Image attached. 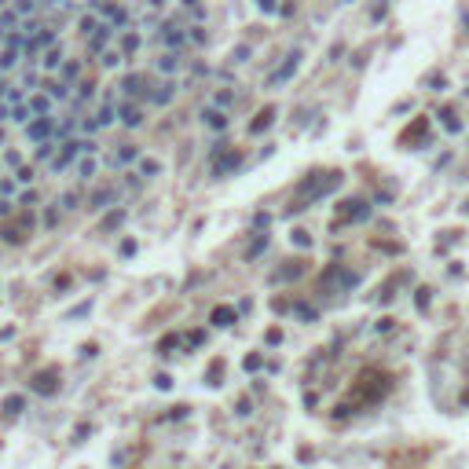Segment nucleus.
Segmentation results:
<instances>
[{
    "label": "nucleus",
    "instance_id": "nucleus-1",
    "mask_svg": "<svg viewBox=\"0 0 469 469\" xmlns=\"http://www.w3.org/2000/svg\"><path fill=\"white\" fill-rule=\"evenodd\" d=\"M388 388H393V378H388L385 370H378V367H367V370L352 381V393H348V400L337 407L334 418L341 421V418H348V414L359 411V407H374V403H378V400L388 393Z\"/></svg>",
    "mask_w": 469,
    "mask_h": 469
},
{
    "label": "nucleus",
    "instance_id": "nucleus-2",
    "mask_svg": "<svg viewBox=\"0 0 469 469\" xmlns=\"http://www.w3.org/2000/svg\"><path fill=\"white\" fill-rule=\"evenodd\" d=\"M341 187V173L337 169H330V173H323V169H316V173H308L301 183L293 187V198H290V213H304L308 206H316V202L323 194H330Z\"/></svg>",
    "mask_w": 469,
    "mask_h": 469
},
{
    "label": "nucleus",
    "instance_id": "nucleus-3",
    "mask_svg": "<svg viewBox=\"0 0 469 469\" xmlns=\"http://www.w3.org/2000/svg\"><path fill=\"white\" fill-rule=\"evenodd\" d=\"M359 283V275L348 271L345 264H326L323 275H319V293H345Z\"/></svg>",
    "mask_w": 469,
    "mask_h": 469
},
{
    "label": "nucleus",
    "instance_id": "nucleus-4",
    "mask_svg": "<svg viewBox=\"0 0 469 469\" xmlns=\"http://www.w3.org/2000/svg\"><path fill=\"white\" fill-rule=\"evenodd\" d=\"M429 143V118H414L407 129L400 132V147H407V150H421Z\"/></svg>",
    "mask_w": 469,
    "mask_h": 469
},
{
    "label": "nucleus",
    "instance_id": "nucleus-5",
    "mask_svg": "<svg viewBox=\"0 0 469 469\" xmlns=\"http://www.w3.org/2000/svg\"><path fill=\"white\" fill-rule=\"evenodd\" d=\"M370 216V206L363 198H348V202H341V220L337 224H345V220H352V224H359V220H367Z\"/></svg>",
    "mask_w": 469,
    "mask_h": 469
},
{
    "label": "nucleus",
    "instance_id": "nucleus-6",
    "mask_svg": "<svg viewBox=\"0 0 469 469\" xmlns=\"http://www.w3.org/2000/svg\"><path fill=\"white\" fill-rule=\"evenodd\" d=\"M235 319H239V311H235L231 304H216V308H213V316H209L213 326H231Z\"/></svg>",
    "mask_w": 469,
    "mask_h": 469
},
{
    "label": "nucleus",
    "instance_id": "nucleus-7",
    "mask_svg": "<svg viewBox=\"0 0 469 469\" xmlns=\"http://www.w3.org/2000/svg\"><path fill=\"white\" fill-rule=\"evenodd\" d=\"M297 62H301V55H297V52H293V55H286V62H283V66H279V70L271 73V85H283L286 77L297 70Z\"/></svg>",
    "mask_w": 469,
    "mask_h": 469
},
{
    "label": "nucleus",
    "instance_id": "nucleus-8",
    "mask_svg": "<svg viewBox=\"0 0 469 469\" xmlns=\"http://www.w3.org/2000/svg\"><path fill=\"white\" fill-rule=\"evenodd\" d=\"M297 275H304V260H286V268L275 271V283H286V279H297Z\"/></svg>",
    "mask_w": 469,
    "mask_h": 469
},
{
    "label": "nucleus",
    "instance_id": "nucleus-9",
    "mask_svg": "<svg viewBox=\"0 0 469 469\" xmlns=\"http://www.w3.org/2000/svg\"><path fill=\"white\" fill-rule=\"evenodd\" d=\"M271 121H275V106H264V110L257 114V121H253V125H249V132H253V136H260V132H264V129H268V125H271Z\"/></svg>",
    "mask_w": 469,
    "mask_h": 469
},
{
    "label": "nucleus",
    "instance_id": "nucleus-10",
    "mask_svg": "<svg viewBox=\"0 0 469 469\" xmlns=\"http://www.w3.org/2000/svg\"><path fill=\"white\" fill-rule=\"evenodd\" d=\"M202 118H206V125H209V129H216V132L227 129V114H224V110H206Z\"/></svg>",
    "mask_w": 469,
    "mask_h": 469
},
{
    "label": "nucleus",
    "instance_id": "nucleus-11",
    "mask_svg": "<svg viewBox=\"0 0 469 469\" xmlns=\"http://www.w3.org/2000/svg\"><path fill=\"white\" fill-rule=\"evenodd\" d=\"M264 249H268V235H257V239L249 242V249H246V260H257Z\"/></svg>",
    "mask_w": 469,
    "mask_h": 469
},
{
    "label": "nucleus",
    "instance_id": "nucleus-12",
    "mask_svg": "<svg viewBox=\"0 0 469 469\" xmlns=\"http://www.w3.org/2000/svg\"><path fill=\"white\" fill-rule=\"evenodd\" d=\"M55 378H59L55 370H48V374H41V378L33 381V388H37V393H55Z\"/></svg>",
    "mask_w": 469,
    "mask_h": 469
},
{
    "label": "nucleus",
    "instance_id": "nucleus-13",
    "mask_svg": "<svg viewBox=\"0 0 469 469\" xmlns=\"http://www.w3.org/2000/svg\"><path fill=\"white\" fill-rule=\"evenodd\" d=\"M440 118H444V125H447V132H462V121H458V114L451 110V106H447V110H440Z\"/></svg>",
    "mask_w": 469,
    "mask_h": 469
},
{
    "label": "nucleus",
    "instance_id": "nucleus-14",
    "mask_svg": "<svg viewBox=\"0 0 469 469\" xmlns=\"http://www.w3.org/2000/svg\"><path fill=\"white\" fill-rule=\"evenodd\" d=\"M224 381V359H213L209 363V385H220Z\"/></svg>",
    "mask_w": 469,
    "mask_h": 469
},
{
    "label": "nucleus",
    "instance_id": "nucleus-15",
    "mask_svg": "<svg viewBox=\"0 0 469 469\" xmlns=\"http://www.w3.org/2000/svg\"><path fill=\"white\" fill-rule=\"evenodd\" d=\"M429 293H433L429 286H421V290L414 293V301H418V308H421V311H425V308H429Z\"/></svg>",
    "mask_w": 469,
    "mask_h": 469
},
{
    "label": "nucleus",
    "instance_id": "nucleus-16",
    "mask_svg": "<svg viewBox=\"0 0 469 469\" xmlns=\"http://www.w3.org/2000/svg\"><path fill=\"white\" fill-rule=\"evenodd\" d=\"M290 242H297V246H301V249H308V246H311V239H308V231H293V235H290Z\"/></svg>",
    "mask_w": 469,
    "mask_h": 469
},
{
    "label": "nucleus",
    "instance_id": "nucleus-17",
    "mask_svg": "<svg viewBox=\"0 0 469 469\" xmlns=\"http://www.w3.org/2000/svg\"><path fill=\"white\" fill-rule=\"evenodd\" d=\"M260 363H264V359H260V352H253V356H246V370H260Z\"/></svg>",
    "mask_w": 469,
    "mask_h": 469
},
{
    "label": "nucleus",
    "instance_id": "nucleus-18",
    "mask_svg": "<svg viewBox=\"0 0 469 469\" xmlns=\"http://www.w3.org/2000/svg\"><path fill=\"white\" fill-rule=\"evenodd\" d=\"M264 341H268V345H279V341H283V330H279V326H271V330L264 334Z\"/></svg>",
    "mask_w": 469,
    "mask_h": 469
},
{
    "label": "nucleus",
    "instance_id": "nucleus-19",
    "mask_svg": "<svg viewBox=\"0 0 469 469\" xmlns=\"http://www.w3.org/2000/svg\"><path fill=\"white\" fill-rule=\"evenodd\" d=\"M444 85H447L444 73H433V77H429V88H433V92H444Z\"/></svg>",
    "mask_w": 469,
    "mask_h": 469
},
{
    "label": "nucleus",
    "instance_id": "nucleus-20",
    "mask_svg": "<svg viewBox=\"0 0 469 469\" xmlns=\"http://www.w3.org/2000/svg\"><path fill=\"white\" fill-rule=\"evenodd\" d=\"M268 224H271V216H268V213H257V216H253V227H257V231H260V227H268Z\"/></svg>",
    "mask_w": 469,
    "mask_h": 469
},
{
    "label": "nucleus",
    "instance_id": "nucleus-21",
    "mask_svg": "<svg viewBox=\"0 0 469 469\" xmlns=\"http://www.w3.org/2000/svg\"><path fill=\"white\" fill-rule=\"evenodd\" d=\"M231 59H235V62H246V59H249V48H246V44H242V48H235Z\"/></svg>",
    "mask_w": 469,
    "mask_h": 469
},
{
    "label": "nucleus",
    "instance_id": "nucleus-22",
    "mask_svg": "<svg viewBox=\"0 0 469 469\" xmlns=\"http://www.w3.org/2000/svg\"><path fill=\"white\" fill-rule=\"evenodd\" d=\"M125 121H129V125H139V110H132V106H129V110H125Z\"/></svg>",
    "mask_w": 469,
    "mask_h": 469
},
{
    "label": "nucleus",
    "instance_id": "nucleus-23",
    "mask_svg": "<svg viewBox=\"0 0 469 469\" xmlns=\"http://www.w3.org/2000/svg\"><path fill=\"white\" fill-rule=\"evenodd\" d=\"M393 323H396V319H388V316H385V319L378 323V330H381V334H388V330H393Z\"/></svg>",
    "mask_w": 469,
    "mask_h": 469
},
{
    "label": "nucleus",
    "instance_id": "nucleus-24",
    "mask_svg": "<svg viewBox=\"0 0 469 469\" xmlns=\"http://www.w3.org/2000/svg\"><path fill=\"white\" fill-rule=\"evenodd\" d=\"M257 4H260L264 11H271V8H275V0H257Z\"/></svg>",
    "mask_w": 469,
    "mask_h": 469
},
{
    "label": "nucleus",
    "instance_id": "nucleus-25",
    "mask_svg": "<svg viewBox=\"0 0 469 469\" xmlns=\"http://www.w3.org/2000/svg\"><path fill=\"white\" fill-rule=\"evenodd\" d=\"M462 209H465V213H469V202H465V206H462Z\"/></svg>",
    "mask_w": 469,
    "mask_h": 469
},
{
    "label": "nucleus",
    "instance_id": "nucleus-26",
    "mask_svg": "<svg viewBox=\"0 0 469 469\" xmlns=\"http://www.w3.org/2000/svg\"><path fill=\"white\" fill-rule=\"evenodd\" d=\"M465 22H469V15H465Z\"/></svg>",
    "mask_w": 469,
    "mask_h": 469
}]
</instances>
